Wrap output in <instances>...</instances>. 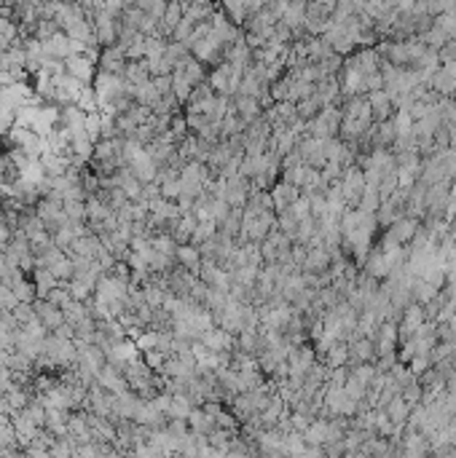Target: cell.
Masks as SVG:
<instances>
[{
	"mask_svg": "<svg viewBox=\"0 0 456 458\" xmlns=\"http://www.w3.org/2000/svg\"><path fill=\"white\" fill-rule=\"evenodd\" d=\"M242 76H245V70L242 67H236V64H231V62H220V64H215V70L209 73V86L218 91V94H236V89H239V83H242Z\"/></svg>",
	"mask_w": 456,
	"mask_h": 458,
	"instance_id": "cell-1",
	"label": "cell"
},
{
	"mask_svg": "<svg viewBox=\"0 0 456 458\" xmlns=\"http://www.w3.org/2000/svg\"><path fill=\"white\" fill-rule=\"evenodd\" d=\"M126 67V49L124 46H105L100 51V60H97V70L105 73H116V76H124Z\"/></svg>",
	"mask_w": 456,
	"mask_h": 458,
	"instance_id": "cell-2",
	"label": "cell"
},
{
	"mask_svg": "<svg viewBox=\"0 0 456 458\" xmlns=\"http://www.w3.org/2000/svg\"><path fill=\"white\" fill-rule=\"evenodd\" d=\"M64 73L76 76V78L83 80V83H91L94 76H97V62H91L86 54H70V57L64 60Z\"/></svg>",
	"mask_w": 456,
	"mask_h": 458,
	"instance_id": "cell-3",
	"label": "cell"
},
{
	"mask_svg": "<svg viewBox=\"0 0 456 458\" xmlns=\"http://www.w3.org/2000/svg\"><path fill=\"white\" fill-rule=\"evenodd\" d=\"M97 383L103 386L105 391H110V394H119V391L129 389L124 370H119V367H116V364H110V362H107L103 370L97 373Z\"/></svg>",
	"mask_w": 456,
	"mask_h": 458,
	"instance_id": "cell-4",
	"label": "cell"
},
{
	"mask_svg": "<svg viewBox=\"0 0 456 458\" xmlns=\"http://www.w3.org/2000/svg\"><path fill=\"white\" fill-rule=\"evenodd\" d=\"M33 306H35V314H38V319H41L43 324L49 327V330H57L60 324L64 322V314L60 306H54L51 300L46 298H35L33 300Z\"/></svg>",
	"mask_w": 456,
	"mask_h": 458,
	"instance_id": "cell-5",
	"label": "cell"
},
{
	"mask_svg": "<svg viewBox=\"0 0 456 458\" xmlns=\"http://www.w3.org/2000/svg\"><path fill=\"white\" fill-rule=\"evenodd\" d=\"M129 166H132V172L137 175V179H140L143 185H146V182H153V179H156V175H159V166H156V161L150 159V153H148L146 148H143V150H140V153L132 159V164H129Z\"/></svg>",
	"mask_w": 456,
	"mask_h": 458,
	"instance_id": "cell-6",
	"label": "cell"
},
{
	"mask_svg": "<svg viewBox=\"0 0 456 458\" xmlns=\"http://www.w3.org/2000/svg\"><path fill=\"white\" fill-rule=\"evenodd\" d=\"M175 258H177V263L183 265V268H188L191 274H196L199 276V268H202V249L196 247V244H191V241H186V244H177V252H175Z\"/></svg>",
	"mask_w": 456,
	"mask_h": 458,
	"instance_id": "cell-7",
	"label": "cell"
},
{
	"mask_svg": "<svg viewBox=\"0 0 456 458\" xmlns=\"http://www.w3.org/2000/svg\"><path fill=\"white\" fill-rule=\"evenodd\" d=\"M234 110L242 116V118L252 123L255 118L263 116V105L258 97H249V94H234Z\"/></svg>",
	"mask_w": 456,
	"mask_h": 458,
	"instance_id": "cell-8",
	"label": "cell"
},
{
	"mask_svg": "<svg viewBox=\"0 0 456 458\" xmlns=\"http://www.w3.org/2000/svg\"><path fill=\"white\" fill-rule=\"evenodd\" d=\"M271 199H274V209L277 212H285V209H290L295 199H298V185H292V182H279L274 191H271Z\"/></svg>",
	"mask_w": 456,
	"mask_h": 458,
	"instance_id": "cell-9",
	"label": "cell"
},
{
	"mask_svg": "<svg viewBox=\"0 0 456 458\" xmlns=\"http://www.w3.org/2000/svg\"><path fill=\"white\" fill-rule=\"evenodd\" d=\"M33 281H35V290H38V298H46L57 284V274L49 268V265H35V271H33Z\"/></svg>",
	"mask_w": 456,
	"mask_h": 458,
	"instance_id": "cell-10",
	"label": "cell"
},
{
	"mask_svg": "<svg viewBox=\"0 0 456 458\" xmlns=\"http://www.w3.org/2000/svg\"><path fill=\"white\" fill-rule=\"evenodd\" d=\"M188 426H191V432H196V434H209V432L215 429V416H209L202 405H196V407L191 410V416H188Z\"/></svg>",
	"mask_w": 456,
	"mask_h": 458,
	"instance_id": "cell-11",
	"label": "cell"
},
{
	"mask_svg": "<svg viewBox=\"0 0 456 458\" xmlns=\"http://www.w3.org/2000/svg\"><path fill=\"white\" fill-rule=\"evenodd\" d=\"M43 51H46L49 57L67 60V57H70V38H67V33L60 30L57 35H51L49 40H43Z\"/></svg>",
	"mask_w": 456,
	"mask_h": 458,
	"instance_id": "cell-12",
	"label": "cell"
},
{
	"mask_svg": "<svg viewBox=\"0 0 456 458\" xmlns=\"http://www.w3.org/2000/svg\"><path fill=\"white\" fill-rule=\"evenodd\" d=\"M124 78L129 80V83H134V86H140V83L150 80V70H148V62H146V60H126Z\"/></svg>",
	"mask_w": 456,
	"mask_h": 458,
	"instance_id": "cell-13",
	"label": "cell"
},
{
	"mask_svg": "<svg viewBox=\"0 0 456 458\" xmlns=\"http://www.w3.org/2000/svg\"><path fill=\"white\" fill-rule=\"evenodd\" d=\"M193 89H196V86H193V83H191V80H188L186 76L177 70V67H175V73H172V94L177 97L180 105H186V100L191 97V91H193Z\"/></svg>",
	"mask_w": 456,
	"mask_h": 458,
	"instance_id": "cell-14",
	"label": "cell"
},
{
	"mask_svg": "<svg viewBox=\"0 0 456 458\" xmlns=\"http://www.w3.org/2000/svg\"><path fill=\"white\" fill-rule=\"evenodd\" d=\"M215 234H218V222H215V220H199L196 228H193V234H191V244L202 247V244L212 239Z\"/></svg>",
	"mask_w": 456,
	"mask_h": 458,
	"instance_id": "cell-15",
	"label": "cell"
},
{
	"mask_svg": "<svg viewBox=\"0 0 456 458\" xmlns=\"http://www.w3.org/2000/svg\"><path fill=\"white\" fill-rule=\"evenodd\" d=\"M83 132L89 134V140H94V142L103 140V110L86 113V121H83Z\"/></svg>",
	"mask_w": 456,
	"mask_h": 458,
	"instance_id": "cell-16",
	"label": "cell"
},
{
	"mask_svg": "<svg viewBox=\"0 0 456 458\" xmlns=\"http://www.w3.org/2000/svg\"><path fill=\"white\" fill-rule=\"evenodd\" d=\"M134 100L140 102V105H148V107H153L156 102L161 100V94H159V89L153 86V80H146V83H140V86L134 89Z\"/></svg>",
	"mask_w": 456,
	"mask_h": 458,
	"instance_id": "cell-17",
	"label": "cell"
},
{
	"mask_svg": "<svg viewBox=\"0 0 456 458\" xmlns=\"http://www.w3.org/2000/svg\"><path fill=\"white\" fill-rule=\"evenodd\" d=\"M62 314H64V319H67L70 324H78L81 319L89 317V311H86V303H83V300H76V298H70L67 303H62Z\"/></svg>",
	"mask_w": 456,
	"mask_h": 458,
	"instance_id": "cell-18",
	"label": "cell"
},
{
	"mask_svg": "<svg viewBox=\"0 0 456 458\" xmlns=\"http://www.w3.org/2000/svg\"><path fill=\"white\" fill-rule=\"evenodd\" d=\"M78 107H81L83 113H94V110H100V100H97V91H94V86L91 83H86L81 91V97L76 102Z\"/></svg>",
	"mask_w": 456,
	"mask_h": 458,
	"instance_id": "cell-19",
	"label": "cell"
},
{
	"mask_svg": "<svg viewBox=\"0 0 456 458\" xmlns=\"http://www.w3.org/2000/svg\"><path fill=\"white\" fill-rule=\"evenodd\" d=\"M166 3H169V0H134V6H137L143 14L153 17V19H161V17H164Z\"/></svg>",
	"mask_w": 456,
	"mask_h": 458,
	"instance_id": "cell-20",
	"label": "cell"
},
{
	"mask_svg": "<svg viewBox=\"0 0 456 458\" xmlns=\"http://www.w3.org/2000/svg\"><path fill=\"white\" fill-rule=\"evenodd\" d=\"M67 290H70V298L83 300V303L91 298V295H94V290H91V287H89V284H86L81 276H73V279L67 281Z\"/></svg>",
	"mask_w": 456,
	"mask_h": 458,
	"instance_id": "cell-21",
	"label": "cell"
},
{
	"mask_svg": "<svg viewBox=\"0 0 456 458\" xmlns=\"http://www.w3.org/2000/svg\"><path fill=\"white\" fill-rule=\"evenodd\" d=\"M11 290H14V295H17V300H19V303H33V300L38 298V290H35V281L21 279L19 284H14Z\"/></svg>",
	"mask_w": 456,
	"mask_h": 458,
	"instance_id": "cell-22",
	"label": "cell"
},
{
	"mask_svg": "<svg viewBox=\"0 0 456 458\" xmlns=\"http://www.w3.org/2000/svg\"><path fill=\"white\" fill-rule=\"evenodd\" d=\"M49 268L57 274V279L60 281H70L73 276H76V265H73V260L67 258V255H64L62 260H57V263H51Z\"/></svg>",
	"mask_w": 456,
	"mask_h": 458,
	"instance_id": "cell-23",
	"label": "cell"
},
{
	"mask_svg": "<svg viewBox=\"0 0 456 458\" xmlns=\"http://www.w3.org/2000/svg\"><path fill=\"white\" fill-rule=\"evenodd\" d=\"M57 33H60V24H57L54 19H38L35 21V30H33V35L41 40V43L43 40H49L51 35H57Z\"/></svg>",
	"mask_w": 456,
	"mask_h": 458,
	"instance_id": "cell-24",
	"label": "cell"
},
{
	"mask_svg": "<svg viewBox=\"0 0 456 458\" xmlns=\"http://www.w3.org/2000/svg\"><path fill=\"white\" fill-rule=\"evenodd\" d=\"M62 209L70 222H86V201H64Z\"/></svg>",
	"mask_w": 456,
	"mask_h": 458,
	"instance_id": "cell-25",
	"label": "cell"
},
{
	"mask_svg": "<svg viewBox=\"0 0 456 458\" xmlns=\"http://www.w3.org/2000/svg\"><path fill=\"white\" fill-rule=\"evenodd\" d=\"M180 193H183V182H180V177L161 179V196H164V199L177 201L180 199Z\"/></svg>",
	"mask_w": 456,
	"mask_h": 458,
	"instance_id": "cell-26",
	"label": "cell"
},
{
	"mask_svg": "<svg viewBox=\"0 0 456 458\" xmlns=\"http://www.w3.org/2000/svg\"><path fill=\"white\" fill-rule=\"evenodd\" d=\"M14 317H17L19 324H30V322H35V319H38V314H35V306H33V303H17Z\"/></svg>",
	"mask_w": 456,
	"mask_h": 458,
	"instance_id": "cell-27",
	"label": "cell"
},
{
	"mask_svg": "<svg viewBox=\"0 0 456 458\" xmlns=\"http://www.w3.org/2000/svg\"><path fill=\"white\" fill-rule=\"evenodd\" d=\"M150 80H153V86L159 89L161 97H164V94H172V73H169V76H150Z\"/></svg>",
	"mask_w": 456,
	"mask_h": 458,
	"instance_id": "cell-28",
	"label": "cell"
},
{
	"mask_svg": "<svg viewBox=\"0 0 456 458\" xmlns=\"http://www.w3.org/2000/svg\"><path fill=\"white\" fill-rule=\"evenodd\" d=\"M57 338H64V340H76V324H70L67 319H64L62 324L57 327V330H51Z\"/></svg>",
	"mask_w": 456,
	"mask_h": 458,
	"instance_id": "cell-29",
	"label": "cell"
},
{
	"mask_svg": "<svg viewBox=\"0 0 456 458\" xmlns=\"http://www.w3.org/2000/svg\"><path fill=\"white\" fill-rule=\"evenodd\" d=\"M3 271H6V258H3V252H0V279H3Z\"/></svg>",
	"mask_w": 456,
	"mask_h": 458,
	"instance_id": "cell-30",
	"label": "cell"
}]
</instances>
